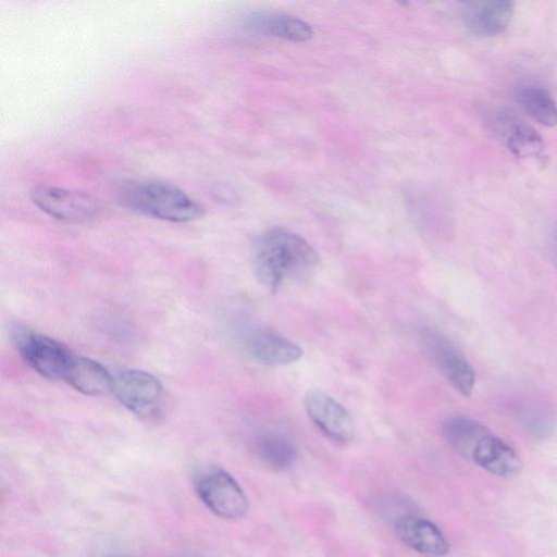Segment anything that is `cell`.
<instances>
[{"mask_svg":"<svg viewBox=\"0 0 557 557\" xmlns=\"http://www.w3.org/2000/svg\"><path fill=\"white\" fill-rule=\"evenodd\" d=\"M443 434L456 453L495 475L513 478L522 471L517 451L472 418L449 417L443 423Z\"/></svg>","mask_w":557,"mask_h":557,"instance_id":"7a4b0ae2","label":"cell"},{"mask_svg":"<svg viewBox=\"0 0 557 557\" xmlns=\"http://www.w3.org/2000/svg\"><path fill=\"white\" fill-rule=\"evenodd\" d=\"M194 488L200 500L214 515L237 519L248 510V499L238 482L224 469L210 466L194 476Z\"/></svg>","mask_w":557,"mask_h":557,"instance_id":"277c9868","label":"cell"},{"mask_svg":"<svg viewBox=\"0 0 557 557\" xmlns=\"http://www.w3.org/2000/svg\"><path fill=\"white\" fill-rule=\"evenodd\" d=\"M304 404L309 418L332 441L345 444L354 435V420L349 411L320 389L307 391Z\"/></svg>","mask_w":557,"mask_h":557,"instance_id":"9c48e42d","label":"cell"},{"mask_svg":"<svg viewBox=\"0 0 557 557\" xmlns=\"http://www.w3.org/2000/svg\"><path fill=\"white\" fill-rule=\"evenodd\" d=\"M244 345L256 361L270 367L294 363L304 355L300 346L269 327L251 330L245 336Z\"/></svg>","mask_w":557,"mask_h":557,"instance_id":"30bf717a","label":"cell"},{"mask_svg":"<svg viewBox=\"0 0 557 557\" xmlns=\"http://www.w3.org/2000/svg\"><path fill=\"white\" fill-rule=\"evenodd\" d=\"M522 109L537 123L553 127L557 125V104L550 95L537 86H524L518 91Z\"/></svg>","mask_w":557,"mask_h":557,"instance_id":"2e32d148","label":"cell"},{"mask_svg":"<svg viewBox=\"0 0 557 557\" xmlns=\"http://www.w3.org/2000/svg\"><path fill=\"white\" fill-rule=\"evenodd\" d=\"M245 26L263 35L295 41H306L313 35L311 26L305 21L278 12L253 13L246 18Z\"/></svg>","mask_w":557,"mask_h":557,"instance_id":"4fadbf2b","label":"cell"},{"mask_svg":"<svg viewBox=\"0 0 557 557\" xmlns=\"http://www.w3.org/2000/svg\"><path fill=\"white\" fill-rule=\"evenodd\" d=\"M107 557H123V556L115 555V554H111V555H109V556H107Z\"/></svg>","mask_w":557,"mask_h":557,"instance_id":"ac0fdd59","label":"cell"},{"mask_svg":"<svg viewBox=\"0 0 557 557\" xmlns=\"http://www.w3.org/2000/svg\"><path fill=\"white\" fill-rule=\"evenodd\" d=\"M319 262L318 252L304 237L282 228L265 232L255 247L256 275L272 292L306 277Z\"/></svg>","mask_w":557,"mask_h":557,"instance_id":"6da1fadb","label":"cell"},{"mask_svg":"<svg viewBox=\"0 0 557 557\" xmlns=\"http://www.w3.org/2000/svg\"><path fill=\"white\" fill-rule=\"evenodd\" d=\"M509 150L519 158L540 157L544 151V143L539 133L527 125H515L507 138Z\"/></svg>","mask_w":557,"mask_h":557,"instance_id":"e0dca14e","label":"cell"},{"mask_svg":"<svg viewBox=\"0 0 557 557\" xmlns=\"http://www.w3.org/2000/svg\"><path fill=\"white\" fill-rule=\"evenodd\" d=\"M111 392L128 410L146 419L159 413L163 399L160 381L151 373L136 369L114 374Z\"/></svg>","mask_w":557,"mask_h":557,"instance_id":"5b68a950","label":"cell"},{"mask_svg":"<svg viewBox=\"0 0 557 557\" xmlns=\"http://www.w3.org/2000/svg\"><path fill=\"white\" fill-rule=\"evenodd\" d=\"M33 202L44 212L60 221L79 223L99 215L100 202L83 193L39 185L32 189Z\"/></svg>","mask_w":557,"mask_h":557,"instance_id":"ba28073f","label":"cell"},{"mask_svg":"<svg viewBox=\"0 0 557 557\" xmlns=\"http://www.w3.org/2000/svg\"><path fill=\"white\" fill-rule=\"evenodd\" d=\"M513 13V3L508 0H479L463 4L462 18L471 33L481 37L502 34Z\"/></svg>","mask_w":557,"mask_h":557,"instance_id":"7c38bea8","label":"cell"},{"mask_svg":"<svg viewBox=\"0 0 557 557\" xmlns=\"http://www.w3.org/2000/svg\"><path fill=\"white\" fill-rule=\"evenodd\" d=\"M422 341L434 364L450 385L460 394L472 393L475 375L472 366L460 349L443 333L425 327Z\"/></svg>","mask_w":557,"mask_h":557,"instance_id":"52a82bcc","label":"cell"},{"mask_svg":"<svg viewBox=\"0 0 557 557\" xmlns=\"http://www.w3.org/2000/svg\"><path fill=\"white\" fill-rule=\"evenodd\" d=\"M16 348L24 362L49 380H65L74 355L53 338L34 332L17 335Z\"/></svg>","mask_w":557,"mask_h":557,"instance_id":"8992f818","label":"cell"},{"mask_svg":"<svg viewBox=\"0 0 557 557\" xmlns=\"http://www.w3.org/2000/svg\"><path fill=\"white\" fill-rule=\"evenodd\" d=\"M64 381L83 394L96 396L111 392L113 375L101 363L74 355Z\"/></svg>","mask_w":557,"mask_h":557,"instance_id":"5bb4252c","label":"cell"},{"mask_svg":"<svg viewBox=\"0 0 557 557\" xmlns=\"http://www.w3.org/2000/svg\"><path fill=\"white\" fill-rule=\"evenodd\" d=\"M119 200L125 208L169 222H189L201 218L203 207L177 186L156 180L124 183Z\"/></svg>","mask_w":557,"mask_h":557,"instance_id":"3957f363","label":"cell"},{"mask_svg":"<svg viewBox=\"0 0 557 557\" xmlns=\"http://www.w3.org/2000/svg\"><path fill=\"white\" fill-rule=\"evenodd\" d=\"M395 531L406 546L420 554L440 557L449 549L440 528L425 518L403 515L395 522Z\"/></svg>","mask_w":557,"mask_h":557,"instance_id":"8fae6325","label":"cell"},{"mask_svg":"<svg viewBox=\"0 0 557 557\" xmlns=\"http://www.w3.org/2000/svg\"><path fill=\"white\" fill-rule=\"evenodd\" d=\"M257 455L269 468L276 471L289 469L297 458V447L292 438L278 431L263 433L257 440Z\"/></svg>","mask_w":557,"mask_h":557,"instance_id":"9a60e30c","label":"cell"}]
</instances>
